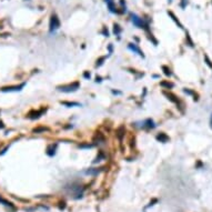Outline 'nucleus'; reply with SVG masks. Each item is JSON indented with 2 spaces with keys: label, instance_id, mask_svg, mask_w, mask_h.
Returning <instances> with one entry per match:
<instances>
[{
  "label": "nucleus",
  "instance_id": "f257e3e1",
  "mask_svg": "<svg viewBox=\"0 0 212 212\" xmlns=\"http://www.w3.org/2000/svg\"><path fill=\"white\" fill-rule=\"evenodd\" d=\"M80 88V82L75 81L72 83H68V85H63V86H58L57 90L62 91V92H75Z\"/></svg>",
  "mask_w": 212,
  "mask_h": 212
},
{
  "label": "nucleus",
  "instance_id": "f03ea898",
  "mask_svg": "<svg viewBox=\"0 0 212 212\" xmlns=\"http://www.w3.org/2000/svg\"><path fill=\"white\" fill-rule=\"evenodd\" d=\"M130 18H131L132 24H133L136 27L140 28V29H145V30L149 27L148 22H145V20L142 19V18H140V17L138 16V15H136V13H131V15H130Z\"/></svg>",
  "mask_w": 212,
  "mask_h": 212
},
{
  "label": "nucleus",
  "instance_id": "7ed1b4c3",
  "mask_svg": "<svg viewBox=\"0 0 212 212\" xmlns=\"http://www.w3.org/2000/svg\"><path fill=\"white\" fill-rule=\"evenodd\" d=\"M60 27V20L58 18V16L56 13H52L50 18V24H49V31L52 33L55 32L57 29H59Z\"/></svg>",
  "mask_w": 212,
  "mask_h": 212
},
{
  "label": "nucleus",
  "instance_id": "20e7f679",
  "mask_svg": "<svg viewBox=\"0 0 212 212\" xmlns=\"http://www.w3.org/2000/svg\"><path fill=\"white\" fill-rule=\"evenodd\" d=\"M26 86V82H22L20 85H16V86H8V87H2L0 88L1 92H16V91H21Z\"/></svg>",
  "mask_w": 212,
  "mask_h": 212
},
{
  "label": "nucleus",
  "instance_id": "39448f33",
  "mask_svg": "<svg viewBox=\"0 0 212 212\" xmlns=\"http://www.w3.org/2000/svg\"><path fill=\"white\" fill-rule=\"evenodd\" d=\"M141 129H145V130H151L156 128V123L153 121L152 119H145V121L141 122V126H140Z\"/></svg>",
  "mask_w": 212,
  "mask_h": 212
},
{
  "label": "nucleus",
  "instance_id": "423d86ee",
  "mask_svg": "<svg viewBox=\"0 0 212 212\" xmlns=\"http://www.w3.org/2000/svg\"><path fill=\"white\" fill-rule=\"evenodd\" d=\"M44 112H46V109H43V108L42 109H40V110H31L27 114V117L29 119H32V120H33V119L40 118Z\"/></svg>",
  "mask_w": 212,
  "mask_h": 212
},
{
  "label": "nucleus",
  "instance_id": "0eeeda50",
  "mask_svg": "<svg viewBox=\"0 0 212 212\" xmlns=\"http://www.w3.org/2000/svg\"><path fill=\"white\" fill-rule=\"evenodd\" d=\"M128 48H129V49L132 51V52H134V53L139 55L140 57H142V58H145L143 51H142L140 48L138 47V44H136V43H129V44H128Z\"/></svg>",
  "mask_w": 212,
  "mask_h": 212
},
{
  "label": "nucleus",
  "instance_id": "6e6552de",
  "mask_svg": "<svg viewBox=\"0 0 212 212\" xmlns=\"http://www.w3.org/2000/svg\"><path fill=\"white\" fill-rule=\"evenodd\" d=\"M163 94L167 97L168 100H170V101L173 102V103H176V105H178V103L180 102V99L178 98L174 93H172V92H169V91H163Z\"/></svg>",
  "mask_w": 212,
  "mask_h": 212
},
{
  "label": "nucleus",
  "instance_id": "1a4fd4ad",
  "mask_svg": "<svg viewBox=\"0 0 212 212\" xmlns=\"http://www.w3.org/2000/svg\"><path fill=\"white\" fill-rule=\"evenodd\" d=\"M57 147H58V145H57V143H55V145H53V143L49 145L47 147L46 153H47L49 157H53V156L56 154V151H57Z\"/></svg>",
  "mask_w": 212,
  "mask_h": 212
},
{
  "label": "nucleus",
  "instance_id": "9d476101",
  "mask_svg": "<svg viewBox=\"0 0 212 212\" xmlns=\"http://www.w3.org/2000/svg\"><path fill=\"white\" fill-rule=\"evenodd\" d=\"M156 139H157L158 141L162 142V143H165V142H168L170 140V138L168 137V136H167L165 133H163V132H160L159 134H157Z\"/></svg>",
  "mask_w": 212,
  "mask_h": 212
},
{
  "label": "nucleus",
  "instance_id": "9b49d317",
  "mask_svg": "<svg viewBox=\"0 0 212 212\" xmlns=\"http://www.w3.org/2000/svg\"><path fill=\"white\" fill-rule=\"evenodd\" d=\"M168 15H169V17H171V19L174 21V24H177L178 27L180 28V29H183V24H182L180 21H179V19L177 18V16H176V15H174L172 11H168Z\"/></svg>",
  "mask_w": 212,
  "mask_h": 212
},
{
  "label": "nucleus",
  "instance_id": "f8f14e48",
  "mask_svg": "<svg viewBox=\"0 0 212 212\" xmlns=\"http://www.w3.org/2000/svg\"><path fill=\"white\" fill-rule=\"evenodd\" d=\"M103 168H90L86 171V174H90V176H97L101 172Z\"/></svg>",
  "mask_w": 212,
  "mask_h": 212
},
{
  "label": "nucleus",
  "instance_id": "ddd939ff",
  "mask_svg": "<svg viewBox=\"0 0 212 212\" xmlns=\"http://www.w3.org/2000/svg\"><path fill=\"white\" fill-rule=\"evenodd\" d=\"M0 203L4 204V207H8V208H11V209H15V205H13V203L12 202H10V201L6 200L4 198H2V196H0Z\"/></svg>",
  "mask_w": 212,
  "mask_h": 212
},
{
  "label": "nucleus",
  "instance_id": "4468645a",
  "mask_svg": "<svg viewBox=\"0 0 212 212\" xmlns=\"http://www.w3.org/2000/svg\"><path fill=\"white\" fill-rule=\"evenodd\" d=\"M60 103L62 105V106H66V107H79L81 106L79 102H70V101H60Z\"/></svg>",
  "mask_w": 212,
  "mask_h": 212
},
{
  "label": "nucleus",
  "instance_id": "2eb2a0df",
  "mask_svg": "<svg viewBox=\"0 0 212 212\" xmlns=\"http://www.w3.org/2000/svg\"><path fill=\"white\" fill-rule=\"evenodd\" d=\"M103 159H106V154H105V152H103L102 150H100V151H99V154L97 156L96 160L93 161V163H98V162H100L101 160H103Z\"/></svg>",
  "mask_w": 212,
  "mask_h": 212
},
{
  "label": "nucleus",
  "instance_id": "dca6fc26",
  "mask_svg": "<svg viewBox=\"0 0 212 212\" xmlns=\"http://www.w3.org/2000/svg\"><path fill=\"white\" fill-rule=\"evenodd\" d=\"M160 86L163 87V88H165V89H172L173 87H174V83L172 82H169V81H161L160 82Z\"/></svg>",
  "mask_w": 212,
  "mask_h": 212
},
{
  "label": "nucleus",
  "instance_id": "f3484780",
  "mask_svg": "<svg viewBox=\"0 0 212 212\" xmlns=\"http://www.w3.org/2000/svg\"><path fill=\"white\" fill-rule=\"evenodd\" d=\"M161 69L162 71H163V73H165L167 77H171V76H172V71H171V69H170L168 66H162Z\"/></svg>",
  "mask_w": 212,
  "mask_h": 212
},
{
  "label": "nucleus",
  "instance_id": "a211bd4d",
  "mask_svg": "<svg viewBox=\"0 0 212 212\" xmlns=\"http://www.w3.org/2000/svg\"><path fill=\"white\" fill-rule=\"evenodd\" d=\"M185 41H187V44H188L189 47H191V48H193L194 47V42L192 41V39H191V37H190V35H189V32H187L185 33Z\"/></svg>",
  "mask_w": 212,
  "mask_h": 212
},
{
  "label": "nucleus",
  "instance_id": "6ab92c4d",
  "mask_svg": "<svg viewBox=\"0 0 212 212\" xmlns=\"http://www.w3.org/2000/svg\"><path fill=\"white\" fill-rule=\"evenodd\" d=\"M123 136H125V128H123V127H120V128L117 129V137L119 138V140H121Z\"/></svg>",
  "mask_w": 212,
  "mask_h": 212
},
{
  "label": "nucleus",
  "instance_id": "aec40b11",
  "mask_svg": "<svg viewBox=\"0 0 212 212\" xmlns=\"http://www.w3.org/2000/svg\"><path fill=\"white\" fill-rule=\"evenodd\" d=\"M121 31H122V29H121V27L119 26L118 24H113V33L116 36H119L120 33H121Z\"/></svg>",
  "mask_w": 212,
  "mask_h": 212
},
{
  "label": "nucleus",
  "instance_id": "412c9836",
  "mask_svg": "<svg viewBox=\"0 0 212 212\" xmlns=\"http://www.w3.org/2000/svg\"><path fill=\"white\" fill-rule=\"evenodd\" d=\"M106 59H107V56H102V57H100L99 59H97V63H96V67H101Z\"/></svg>",
  "mask_w": 212,
  "mask_h": 212
},
{
  "label": "nucleus",
  "instance_id": "4be33fe9",
  "mask_svg": "<svg viewBox=\"0 0 212 212\" xmlns=\"http://www.w3.org/2000/svg\"><path fill=\"white\" fill-rule=\"evenodd\" d=\"M44 131H49V129H48V128H46V127H39V128H36V129H33V132H36V133H39V132H44Z\"/></svg>",
  "mask_w": 212,
  "mask_h": 212
},
{
  "label": "nucleus",
  "instance_id": "5701e85b",
  "mask_svg": "<svg viewBox=\"0 0 212 212\" xmlns=\"http://www.w3.org/2000/svg\"><path fill=\"white\" fill-rule=\"evenodd\" d=\"M93 145H91V143H82V145H79V148H81V149H89V148H92Z\"/></svg>",
  "mask_w": 212,
  "mask_h": 212
},
{
  "label": "nucleus",
  "instance_id": "b1692460",
  "mask_svg": "<svg viewBox=\"0 0 212 212\" xmlns=\"http://www.w3.org/2000/svg\"><path fill=\"white\" fill-rule=\"evenodd\" d=\"M188 4H189L188 0H181V1H180V7H181L182 9H185V8H187Z\"/></svg>",
  "mask_w": 212,
  "mask_h": 212
},
{
  "label": "nucleus",
  "instance_id": "393cba45",
  "mask_svg": "<svg viewBox=\"0 0 212 212\" xmlns=\"http://www.w3.org/2000/svg\"><path fill=\"white\" fill-rule=\"evenodd\" d=\"M204 60H205V63H207V64H208L209 67L210 68H212V62H211V60L209 59V57L207 55L204 56Z\"/></svg>",
  "mask_w": 212,
  "mask_h": 212
},
{
  "label": "nucleus",
  "instance_id": "a878e982",
  "mask_svg": "<svg viewBox=\"0 0 212 212\" xmlns=\"http://www.w3.org/2000/svg\"><path fill=\"white\" fill-rule=\"evenodd\" d=\"M101 33L105 37H109V31H108V29H107V27H103L102 28V31H101Z\"/></svg>",
  "mask_w": 212,
  "mask_h": 212
},
{
  "label": "nucleus",
  "instance_id": "bb28decb",
  "mask_svg": "<svg viewBox=\"0 0 212 212\" xmlns=\"http://www.w3.org/2000/svg\"><path fill=\"white\" fill-rule=\"evenodd\" d=\"M83 78L90 79L91 78V73L89 72V71H85V72H83Z\"/></svg>",
  "mask_w": 212,
  "mask_h": 212
},
{
  "label": "nucleus",
  "instance_id": "cd10ccee",
  "mask_svg": "<svg viewBox=\"0 0 212 212\" xmlns=\"http://www.w3.org/2000/svg\"><path fill=\"white\" fill-rule=\"evenodd\" d=\"M101 81H102L101 77H98V76H97V77H96V82H101Z\"/></svg>",
  "mask_w": 212,
  "mask_h": 212
},
{
  "label": "nucleus",
  "instance_id": "c85d7f7f",
  "mask_svg": "<svg viewBox=\"0 0 212 212\" xmlns=\"http://www.w3.org/2000/svg\"><path fill=\"white\" fill-rule=\"evenodd\" d=\"M108 49H109V55H111L112 53V44H109V47H108Z\"/></svg>",
  "mask_w": 212,
  "mask_h": 212
},
{
  "label": "nucleus",
  "instance_id": "c756f323",
  "mask_svg": "<svg viewBox=\"0 0 212 212\" xmlns=\"http://www.w3.org/2000/svg\"><path fill=\"white\" fill-rule=\"evenodd\" d=\"M113 94H121V91H117V90H112Z\"/></svg>",
  "mask_w": 212,
  "mask_h": 212
},
{
  "label": "nucleus",
  "instance_id": "7c9ffc66",
  "mask_svg": "<svg viewBox=\"0 0 212 212\" xmlns=\"http://www.w3.org/2000/svg\"><path fill=\"white\" fill-rule=\"evenodd\" d=\"M210 128L212 129V114H211V118H210Z\"/></svg>",
  "mask_w": 212,
  "mask_h": 212
},
{
  "label": "nucleus",
  "instance_id": "2f4dec72",
  "mask_svg": "<svg viewBox=\"0 0 212 212\" xmlns=\"http://www.w3.org/2000/svg\"><path fill=\"white\" fill-rule=\"evenodd\" d=\"M168 2H169V4H171V2H172V0H168Z\"/></svg>",
  "mask_w": 212,
  "mask_h": 212
}]
</instances>
